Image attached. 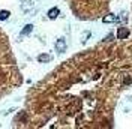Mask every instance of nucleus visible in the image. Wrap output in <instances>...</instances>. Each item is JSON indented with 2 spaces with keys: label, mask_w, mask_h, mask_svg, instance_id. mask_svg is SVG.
I'll use <instances>...</instances> for the list:
<instances>
[{
  "label": "nucleus",
  "mask_w": 132,
  "mask_h": 129,
  "mask_svg": "<svg viewBox=\"0 0 132 129\" xmlns=\"http://www.w3.org/2000/svg\"><path fill=\"white\" fill-rule=\"evenodd\" d=\"M128 36H129V30L126 27H120L117 30V39H126Z\"/></svg>",
  "instance_id": "obj_1"
},
{
  "label": "nucleus",
  "mask_w": 132,
  "mask_h": 129,
  "mask_svg": "<svg viewBox=\"0 0 132 129\" xmlns=\"http://www.w3.org/2000/svg\"><path fill=\"white\" fill-rule=\"evenodd\" d=\"M56 48H57V51H59V53H62V51H65V50H66V42H65L63 39H59L57 45H56Z\"/></svg>",
  "instance_id": "obj_2"
},
{
  "label": "nucleus",
  "mask_w": 132,
  "mask_h": 129,
  "mask_svg": "<svg viewBox=\"0 0 132 129\" xmlns=\"http://www.w3.org/2000/svg\"><path fill=\"white\" fill-rule=\"evenodd\" d=\"M57 15H59V9H57V8H53V9L48 12V17H50V18H56Z\"/></svg>",
  "instance_id": "obj_3"
},
{
  "label": "nucleus",
  "mask_w": 132,
  "mask_h": 129,
  "mask_svg": "<svg viewBox=\"0 0 132 129\" xmlns=\"http://www.w3.org/2000/svg\"><path fill=\"white\" fill-rule=\"evenodd\" d=\"M51 60V56H48V54H42V56H39V62H50Z\"/></svg>",
  "instance_id": "obj_4"
},
{
  "label": "nucleus",
  "mask_w": 132,
  "mask_h": 129,
  "mask_svg": "<svg viewBox=\"0 0 132 129\" xmlns=\"http://www.w3.org/2000/svg\"><path fill=\"white\" fill-rule=\"evenodd\" d=\"M113 21H116L114 15H110V17H105V18H104V23H113Z\"/></svg>",
  "instance_id": "obj_5"
},
{
  "label": "nucleus",
  "mask_w": 132,
  "mask_h": 129,
  "mask_svg": "<svg viewBox=\"0 0 132 129\" xmlns=\"http://www.w3.org/2000/svg\"><path fill=\"white\" fill-rule=\"evenodd\" d=\"M6 17H8V12H5V11H3V12H0V20H5Z\"/></svg>",
  "instance_id": "obj_6"
},
{
  "label": "nucleus",
  "mask_w": 132,
  "mask_h": 129,
  "mask_svg": "<svg viewBox=\"0 0 132 129\" xmlns=\"http://www.w3.org/2000/svg\"><path fill=\"white\" fill-rule=\"evenodd\" d=\"M30 30H32V26H27V27L24 29V32H23V33H29Z\"/></svg>",
  "instance_id": "obj_7"
}]
</instances>
